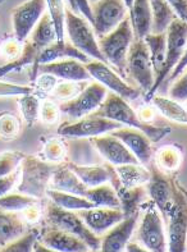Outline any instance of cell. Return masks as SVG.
<instances>
[{
  "label": "cell",
  "mask_w": 187,
  "mask_h": 252,
  "mask_svg": "<svg viewBox=\"0 0 187 252\" xmlns=\"http://www.w3.org/2000/svg\"><path fill=\"white\" fill-rule=\"evenodd\" d=\"M146 191L162 217L167 220L173 205V177H168L158 169L152 170Z\"/></svg>",
  "instance_id": "obj_15"
},
{
  "label": "cell",
  "mask_w": 187,
  "mask_h": 252,
  "mask_svg": "<svg viewBox=\"0 0 187 252\" xmlns=\"http://www.w3.org/2000/svg\"><path fill=\"white\" fill-rule=\"evenodd\" d=\"M38 241L48 247L50 251L61 252H86L89 251L90 247L79 237L64 232L58 228L45 225L40 229V238Z\"/></svg>",
  "instance_id": "obj_17"
},
{
  "label": "cell",
  "mask_w": 187,
  "mask_h": 252,
  "mask_svg": "<svg viewBox=\"0 0 187 252\" xmlns=\"http://www.w3.org/2000/svg\"><path fill=\"white\" fill-rule=\"evenodd\" d=\"M150 51L152 69L156 74L160 72L165 59V49H167V31L162 33H149L144 37Z\"/></svg>",
  "instance_id": "obj_34"
},
{
  "label": "cell",
  "mask_w": 187,
  "mask_h": 252,
  "mask_svg": "<svg viewBox=\"0 0 187 252\" xmlns=\"http://www.w3.org/2000/svg\"><path fill=\"white\" fill-rule=\"evenodd\" d=\"M143 208L145 209V215L143 218V221L140 224L139 230H137V240L143 243L146 250L152 252H163L165 251V233L164 227H163L162 214L156 209L154 202H148L143 204Z\"/></svg>",
  "instance_id": "obj_10"
},
{
  "label": "cell",
  "mask_w": 187,
  "mask_h": 252,
  "mask_svg": "<svg viewBox=\"0 0 187 252\" xmlns=\"http://www.w3.org/2000/svg\"><path fill=\"white\" fill-rule=\"evenodd\" d=\"M19 129H21V123L16 115L8 112L0 113V138L1 140H14L18 136Z\"/></svg>",
  "instance_id": "obj_42"
},
{
  "label": "cell",
  "mask_w": 187,
  "mask_h": 252,
  "mask_svg": "<svg viewBox=\"0 0 187 252\" xmlns=\"http://www.w3.org/2000/svg\"><path fill=\"white\" fill-rule=\"evenodd\" d=\"M92 114L112 119L118 123H122L123 126L126 125L128 127L137 128L144 132L151 140V142H159L165 136H168L172 131L169 126H165V127L152 126L144 122L143 119H140L139 115L130 106L128 101L114 93L107 94V97L102 105L99 106Z\"/></svg>",
  "instance_id": "obj_1"
},
{
  "label": "cell",
  "mask_w": 187,
  "mask_h": 252,
  "mask_svg": "<svg viewBox=\"0 0 187 252\" xmlns=\"http://www.w3.org/2000/svg\"><path fill=\"white\" fill-rule=\"evenodd\" d=\"M21 51H22V45L18 40H9L6 41L3 46V53L9 58V61L13 59H17V58L21 55Z\"/></svg>",
  "instance_id": "obj_50"
},
{
  "label": "cell",
  "mask_w": 187,
  "mask_h": 252,
  "mask_svg": "<svg viewBox=\"0 0 187 252\" xmlns=\"http://www.w3.org/2000/svg\"><path fill=\"white\" fill-rule=\"evenodd\" d=\"M150 8L152 13V33H162L168 30L175 19H177V14L167 0H149Z\"/></svg>",
  "instance_id": "obj_29"
},
{
  "label": "cell",
  "mask_w": 187,
  "mask_h": 252,
  "mask_svg": "<svg viewBox=\"0 0 187 252\" xmlns=\"http://www.w3.org/2000/svg\"><path fill=\"white\" fill-rule=\"evenodd\" d=\"M122 127H123L122 123L95 114H90L81 118L79 121L73 122V123L61 125L58 128V134L71 138L96 137V136L115 131Z\"/></svg>",
  "instance_id": "obj_12"
},
{
  "label": "cell",
  "mask_w": 187,
  "mask_h": 252,
  "mask_svg": "<svg viewBox=\"0 0 187 252\" xmlns=\"http://www.w3.org/2000/svg\"><path fill=\"white\" fill-rule=\"evenodd\" d=\"M168 221V249L171 252L187 250V191L173 177V205L167 218Z\"/></svg>",
  "instance_id": "obj_6"
},
{
  "label": "cell",
  "mask_w": 187,
  "mask_h": 252,
  "mask_svg": "<svg viewBox=\"0 0 187 252\" xmlns=\"http://www.w3.org/2000/svg\"><path fill=\"white\" fill-rule=\"evenodd\" d=\"M139 215H133L122 219L119 223L113 225L108 233L102 240L100 250L104 252H119L126 249L127 243L130 242L133 230L136 227Z\"/></svg>",
  "instance_id": "obj_22"
},
{
  "label": "cell",
  "mask_w": 187,
  "mask_h": 252,
  "mask_svg": "<svg viewBox=\"0 0 187 252\" xmlns=\"http://www.w3.org/2000/svg\"><path fill=\"white\" fill-rule=\"evenodd\" d=\"M19 178H21V165L14 172L4 177H0V197L9 193L10 189L19 182Z\"/></svg>",
  "instance_id": "obj_47"
},
{
  "label": "cell",
  "mask_w": 187,
  "mask_h": 252,
  "mask_svg": "<svg viewBox=\"0 0 187 252\" xmlns=\"http://www.w3.org/2000/svg\"><path fill=\"white\" fill-rule=\"evenodd\" d=\"M40 238V229L36 227L30 228L23 236L17 238L16 241L10 242L1 251L4 252H31L35 249L36 242Z\"/></svg>",
  "instance_id": "obj_39"
},
{
  "label": "cell",
  "mask_w": 187,
  "mask_h": 252,
  "mask_svg": "<svg viewBox=\"0 0 187 252\" xmlns=\"http://www.w3.org/2000/svg\"><path fill=\"white\" fill-rule=\"evenodd\" d=\"M40 201H41V200H40ZM40 201L30 205L29 208H26L25 210L22 211L26 221H27L30 225H35V224H37L38 221L41 220L44 210H42V208L40 206Z\"/></svg>",
  "instance_id": "obj_49"
},
{
  "label": "cell",
  "mask_w": 187,
  "mask_h": 252,
  "mask_svg": "<svg viewBox=\"0 0 187 252\" xmlns=\"http://www.w3.org/2000/svg\"><path fill=\"white\" fill-rule=\"evenodd\" d=\"M45 224L58 228L64 232L79 237L87 243L91 251H98L102 247V238L90 229L78 213L67 210L55 205L54 202H46L44 210Z\"/></svg>",
  "instance_id": "obj_3"
},
{
  "label": "cell",
  "mask_w": 187,
  "mask_h": 252,
  "mask_svg": "<svg viewBox=\"0 0 187 252\" xmlns=\"http://www.w3.org/2000/svg\"><path fill=\"white\" fill-rule=\"evenodd\" d=\"M57 166V163H50L41 158L26 155L21 163V178L17 186L18 192L38 200H44Z\"/></svg>",
  "instance_id": "obj_2"
},
{
  "label": "cell",
  "mask_w": 187,
  "mask_h": 252,
  "mask_svg": "<svg viewBox=\"0 0 187 252\" xmlns=\"http://www.w3.org/2000/svg\"><path fill=\"white\" fill-rule=\"evenodd\" d=\"M123 1H124V4H126L127 8L130 9L131 5H132V3H133V0H123Z\"/></svg>",
  "instance_id": "obj_56"
},
{
  "label": "cell",
  "mask_w": 187,
  "mask_h": 252,
  "mask_svg": "<svg viewBox=\"0 0 187 252\" xmlns=\"http://www.w3.org/2000/svg\"><path fill=\"white\" fill-rule=\"evenodd\" d=\"M46 8V0H27L12 12L14 36L19 42H25L29 38L36 23L41 18Z\"/></svg>",
  "instance_id": "obj_13"
},
{
  "label": "cell",
  "mask_w": 187,
  "mask_h": 252,
  "mask_svg": "<svg viewBox=\"0 0 187 252\" xmlns=\"http://www.w3.org/2000/svg\"><path fill=\"white\" fill-rule=\"evenodd\" d=\"M50 186L53 189L68 192L83 197L87 192V187L83 185L82 181L70 169V166L63 163L58 164L57 169L51 177Z\"/></svg>",
  "instance_id": "obj_24"
},
{
  "label": "cell",
  "mask_w": 187,
  "mask_h": 252,
  "mask_svg": "<svg viewBox=\"0 0 187 252\" xmlns=\"http://www.w3.org/2000/svg\"><path fill=\"white\" fill-rule=\"evenodd\" d=\"M0 1H4V0H0Z\"/></svg>",
  "instance_id": "obj_59"
},
{
  "label": "cell",
  "mask_w": 187,
  "mask_h": 252,
  "mask_svg": "<svg viewBox=\"0 0 187 252\" xmlns=\"http://www.w3.org/2000/svg\"><path fill=\"white\" fill-rule=\"evenodd\" d=\"M40 201L38 198L25 193H6L0 197V209L8 211H23L30 205Z\"/></svg>",
  "instance_id": "obj_40"
},
{
  "label": "cell",
  "mask_w": 187,
  "mask_h": 252,
  "mask_svg": "<svg viewBox=\"0 0 187 252\" xmlns=\"http://www.w3.org/2000/svg\"><path fill=\"white\" fill-rule=\"evenodd\" d=\"M66 32L75 48L82 51L87 57L94 58L95 61L108 64L99 48L95 32L89 25V21L77 16L72 9H66Z\"/></svg>",
  "instance_id": "obj_7"
},
{
  "label": "cell",
  "mask_w": 187,
  "mask_h": 252,
  "mask_svg": "<svg viewBox=\"0 0 187 252\" xmlns=\"http://www.w3.org/2000/svg\"><path fill=\"white\" fill-rule=\"evenodd\" d=\"M76 8L78 13H81L83 18H86L90 23H92V10L89 0H75Z\"/></svg>",
  "instance_id": "obj_52"
},
{
  "label": "cell",
  "mask_w": 187,
  "mask_h": 252,
  "mask_svg": "<svg viewBox=\"0 0 187 252\" xmlns=\"http://www.w3.org/2000/svg\"><path fill=\"white\" fill-rule=\"evenodd\" d=\"M91 144L100 153L103 158L108 160L112 165H123V164L140 163L130 149L113 134H104L91 137ZM141 164V163H140Z\"/></svg>",
  "instance_id": "obj_16"
},
{
  "label": "cell",
  "mask_w": 187,
  "mask_h": 252,
  "mask_svg": "<svg viewBox=\"0 0 187 252\" xmlns=\"http://www.w3.org/2000/svg\"><path fill=\"white\" fill-rule=\"evenodd\" d=\"M68 4H70L71 9H72L73 12L78 13V10H77V8H76V4H75V0H68Z\"/></svg>",
  "instance_id": "obj_55"
},
{
  "label": "cell",
  "mask_w": 187,
  "mask_h": 252,
  "mask_svg": "<svg viewBox=\"0 0 187 252\" xmlns=\"http://www.w3.org/2000/svg\"><path fill=\"white\" fill-rule=\"evenodd\" d=\"M66 58H73L77 61L82 62V63H89L90 59L86 54H83L82 51H79L78 49L75 48L71 41H54L45 49L40 51V54L36 61V65L32 68L31 72V81L35 82L36 76H37V68L38 65L46 63H51V62L61 61V59H66Z\"/></svg>",
  "instance_id": "obj_19"
},
{
  "label": "cell",
  "mask_w": 187,
  "mask_h": 252,
  "mask_svg": "<svg viewBox=\"0 0 187 252\" xmlns=\"http://www.w3.org/2000/svg\"><path fill=\"white\" fill-rule=\"evenodd\" d=\"M128 10L135 38H144L149 35L152 27V13L149 0H133Z\"/></svg>",
  "instance_id": "obj_25"
},
{
  "label": "cell",
  "mask_w": 187,
  "mask_h": 252,
  "mask_svg": "<svg viewBox=\"0 0 187 252\" xmlns=\"http://www.w3.org/2000/svg\"><path fill=\"white\" fill-rule=\"evenodd\" d=\"M177 17L187 23V0H167Z\"/></svg>",
  "instance_id": "obj_51"
},
{
  "label": "cell",
  "mask_w": 187,
  "mask_h": 252,
  "mask_svg": "<svg viewBox=\"0 0 187 252\" xmlns=\"http://www.w3.org/2000/svg\"><path fill=\"white\" fill-rule=\"evenodd\" d=\"M30 40L40 51L54 41H57V32H55L54 23H53V19L48 12H45L41 18L38 19L35 29L32 30V32L30 33Z\"/></svg>",
  "instance_id": "obj_27"
},
{
  "label": "cell",
  "mask_w": 187,
  "mask_h": 252,
  "mask_svg": "<svg viewBox=\"0 0 187 252\" xmlns=\"http://www.w3.org/2000/svg\"><path fill=\"white\" fill-rule=\"evenodd\" d=\"M169 95L173 100L177 101H186L187 100V70L182 74L176 83L172 86Z\"/></svg>",
  "instance_id": "obj_46"
},
{
  "label": "cell",
  "mask_w": 187,
  "mask_h": 252,
  "mask_svg": "<svg viewBox=\"0 0 187 252\" xmlns=\"http://www.w3.org/2000/svg\"><path fill=\"white\" fill-rule=\"evenodd\" d=\"M124 250H127V251H130V252H133V251H139V252H143V251H145V249H141V247H139V245H137V243H127V246H126V249Z\"/></svg>",
  "instance_id": "obj_54"
},
{
  "label": "cell",
  "mask_w": 187,
  "mask_h": 252,
  "mask_svg": "<svg viewBox=\"0 0 187 252\" xmlns=\"http://www.w3.org/2000/svg\"><path fill=\"white\" fill-rule=\"evenodd\" d=\"M40 157L50 163H63L67 157V147L64 141L55 137H49L44 140V146H42Z\"/></svg>",
  "instance_id": "obj_36"
},
{
  "label": "cell",
  "mask_w": 187,
  "mask_h": 252,
  "mask_svg": "<svg viewBox=\"0 0 187 252\" xmlns=\"http://www.w3.org/2000/svg\"><path fill=\"white\" fill-rule=\"evenodd\" d=\"M34 93V87L21 86L14 83L0 81V97H10V96H22L26 94Z\"/></svg>",
  "instance_id": "obj_45"
},
{
  "label": "cell",
  "mask_w": 187,
  "mask_h": 252,
  "mask_svg": "<svg viewBox=\"0 0 187 252\" xmlns=\"http://www.w3.org/2000/svg\"><path fill=\"white\" fill-rule=\"evenodd\" d=\"M78 214L83 219L86 225L98 236L124 219V214L121 209L91 208L78 210Z\"/></svg>",
  "instance_id": "obj_21"
},
{
  "label": "cell",
  "mask_w": 187,
  "mask_h": 252,
  "mask_svg": "<svg viewBox=\"0 0 187 252\" xmlns=\"http://www.w3.org/2000/svg\"><path fill=\"white\" fill-rule=\"evenodd\" d=\"M89 1H90V3H91V4H95V3H98L99 0H89Z\"/></svg>",
  "instance_id": "obj_57"
},
{
  "label": "cell",
  "mask_w": 187,
  "mask_h": 252,
  "mask_svg": "<svg viewBox=\"0 0 187 252\" xmlns=\"http://www.w3.org/2000/svg\"><path fill=\"white\" fill-rule=\"evenodd\" d=\"M186 106H187V100H186Z\"/></svg>",
  "instance_id": "obj_58"
},
{
  "label": "cell",
  "mask_w": 187,
  "mask_h": 252,
  "mask_svg": "<svg viewBox=\"0 0 187 252\" xmlns=\"http://www.w3.org/2000/svg\"><path fill=\"white\" fill-rule=\"evenodd\" d=\"M187 45V23L180 18L175 19L169 25L167 30V49H165V59L163 67L155 76L154 85L148 94H145V100L148 102L151 101L152 96H155L158 89L162 86V83L173 72L175 67L181 61Z\"/></svg>",
  "instance_id": "obj_4"
},
{
  "label": "cell",
  "mask_w": 187,
  "mask_h": 252,
  "mask_svg": "<svg viewBox=\"0 0 187 252\" xmlns=\"http://www.w3.org/2000/svg\"><path fill=\"white\" fill-rule=\"evenodd\" d=\"M112 134L123 142L131 153L136 157L140 163L146 165L150 163L152 158L151 140L137 128L122 127L119 129L112 131Z\"/></svg>",
  "instance_id": "obj_18"
},
{
  "label": "cell",
  "mask_w": 187,
  "mask_h": 252,
  "mask_svg": "<svg viewBox=\"0 0 187 252\" xmlns=\"http://www.w3.org/2000/svg\"><path fill=\"white\" fill-rule=\"evenodd\" d=\"M133 30L131 26L130 17L126 18L108 35L99 38V48L107 62L114 65L122 74H124L127 63V54L133 41Z\"/></svg>",
  "instance_id": "obj_5"
},
{
  "label": "cell",
  "mask_w": 187,
  "mask_h": 252,
  "mask_svg": "<svg viewBox=\"0 0 187 252\" xmlns=\"http://www.w3.org/2000/svg\"><path fill=\"white\" fill-rule=\"evenodd\" d=\"M26 155L21 151H4L0 153V177H4L21 165Z\"/></svg>",
  "instance_id": "obj_43"
},
{
  "label": "cell",
  "mask_w": 187,
  "mask_h": 252,
  "mask_svg": "<svg viewBox=\"0 0 187 252\" xmlns=\"http://www.w3.org/2000/svg\"><path fill=\"white\" fill-rule=\"evenodd\" d=\"M156 168L164 174H173L182 163V150L177 145H168L158 150L155 155Z\"/></svg>",
  "instance_id": "obj_33"
},
{
  "label": "cell",
  "mask_w": 187,
  "mask_h": 252,
  "mask_svg": "<svg viewBox=\"0 0 187 252\" xmlns=\"http://www.w3.org/2000/svg\"><path fill=\"white\" fill-rule=\"evenodd\" d=\"M61 108L59 104L54 101V100H45L40 105V114L38 118L41 119L42 123L45 125H54L59 121L61 117Z\"/></svg>",
  "instance_id": "obj_44"
},
{
  "label": "cell",
  "mask_w": 187,
  "mask_h": 252,
  "mask_svg": "<svg viewBox=\"0 0 187 252\" xmlns=\"http://www.w3.org/2000/svg\"><path fill=\"white\" fill-rule=\"evenodd\" d=\"M18 104L23 119L29 127H32L38 119V114H40V105L41 104H40L38 96L34 93L26 94V95L21 96Z\"/></svg>",
  "instance_id": "obj_37"
},
{
  "label": "cell",
  "mask_w": 187,
  "mask_h": 252,
  "mask_svg": "<svg viewBox=\"0 0 187 252\" xmlns=\"http://www.w3.org/2000/svg\"><path fill=\"white\" fill-rule=\"evenodd\" d=\"M38 54H40V50L32 44L30 38H27L25 41V45H23L22 51H21V55L17 59L9 61L8 63L0 67V77H5L8 73L21 70L22 68L27 67V65H32V68H34L36 65Z\"/></svg>",
  "instance_id": "obj_30"
},
{
  "label": "cell",
  "mask_w": 187,
  "mask_h": 252,
  "mask_svg": "<svg viewBox=\"0 0 187 252\" xmlns=\"http://www.w3.org/2000/svg\"><path fill=\"white\" fill-rule=\"evenodd\" d=\"M126 69L140 89L148 94L154 85L155 73L152 69L150 51L144 38H135L127 54Z\"/></svg>",
  "instance_id": "obj_8"
},
{
  "label": "cell",
  "mask_w": 187,
  "mask_h": 252,
  "mask_svg": "<svg viewBox=\"0 0 187 252\" xmlns=\"http://www.w3.org/2000/svg\"><path fill=\"white\" fill-rule=\"evenodd\" d=\"M48 13L50 14L57 32L58 41H63L66 33V6L63 0H46Z\"/></svg>",
  "instance_id": "obj_38"
},
{
  "label": "cell",
  "mask_w": 187,
  "mask_h": 252,
  "mask_svg": "<svg viewBox=\"0 0 187 252\" xmlns=\"http://www.w3.org/2000/svg\"><path fill=\"white\" fill-rule=\"evenodd\" d=\"M85 197L95 205V208L121 209V202L117 196V192L112 185L103 183L96 187L87 189Z\"/></svg>",
  "instance_id": "obj_31"
},
{
  "label": "cell",
  "mask_w": 187,
  "mask_h": 252,
  "mask_svg": "<svg viewBox=\"0 0 187 252\" xmlns=\"http://www.w3.org/2000/svg\"><path fill=\"white\" fill-rule=\"evenodd\" d=\"M85 67L86 69L89 70V73L91 74L92 80H96L98 82H100L103 86L112 90V93L117 94L121 97L126 99L127 101L128 100H136L140 94H141L139 89H135L127 82H124L121 77L108 67V64L94 61L85 63Z\"/></svg>",
  "instance_id": "obj_14"
},
{
  "label": "cell",
  "mask_w": 187,
  "mask_h": 252,
  "mask_svg": "<svg viewBox=\"0 0 187 252\" xmlns=\"http://www.w3.org/2000/svg\"><path fill=\"white\" fill-rule=\"evenodd\" d=\"M118 178L121 181L122 186L131 189L137 186H144L149 182L151 172L148 170L143 164H123V165L114 166Z\"/></svg>",
  "instance_id": "obj_26"
},
{
  "label": "cell",
  "mask_w": 187,
  "mask_h": 252,
  "mask_svg": "<svg viewBox=\"0 0 187 252\" xmlns=\"http://www.w3.org/2000/svg\"><path fill=\"white\" fill-rule=\"evenodd\" d=\"M92 27L96 37H103L126 18L127 10L123 0H99L92 4Z\"/></svg>",
  "instance_id": "obj_11"
},
{
  "label": "cell",
  "mask_w": 187,
  "mask_h": 252,
  "mask_svg": "<svg viewBox=\"0 0 187 252\" xmlns=\"http://www.w3.org/2000/svg\"><path fill=\"white\" fill-rule=\"evenodd\" d=\"M37 72L49 73L66 81H91L92 77L86 69L85 63H81L73 58H66L59 62L41 64L38 65Z\"/></svg>",
  "instance_id": "obj_20"
},
{
  "label": "cell",
  "mask_w": 187,
  "mask_h": 252,
  "mask_svg": "<svg viewBox=\"0 0 187 252\" xmlns=\"http://www.w3.org/2000/svg\"><path fill=\"white\" fill-rule=\"evenodd\" d=\"M46 196L50 198L51 202H54L55 205L61 206V208L67 209V210H85V209L95 208V205L89 201L87 198L83 196L73 195V193H68V192L58 191V189H48L46 191Z\"/></svg>",
  "instance_id": "obj_32"
},
{
  "label": "cell",
  "mask_w": 187,
  "mask_h": 252,
  "mask_svg": "<svg viewBox=\"0 0 187 252\" xmlns=\"http://www.w3.org/2000/svg\"><path fill=\"white\" fill-rule=\"evenodd\" d=\"M67 165L70 166V169L82 181L83 185L87 189H91V187H96V186L109 182V179H111V174H109L107 165L86 166L77 165V164L73 163H67Z\"/></svg>",
  "instance_id": "obj_28"
},
{
  "label": "cell",
  "mask_w": 187,
  "mask_h": 252,
  "mask_svg": "<svg viewBox=\"0 0 187 252\" xmlns=\"http://www.w3.org/2000/svg\"><path fill=\"white\" fill-rule=\"evenodd\" d=\"M89 83L87 81H68V82H59L55 85L54 90L51 91L53 99L68 101V100L76 97Z\"/></svg>",
  "instance_id": "obj_41"
},
{
  "label": "cell",
  "mask_w": 187,
  "mask_h": 252,
  "mask_svg": "<svg viewBox=\"0 0 187 252\" xmlns=\"http://www.w3.org/2000/svg\"><path fill=\"white\" fill-rule=\"evenodd\" d=\"M186 67H187V45H186V49H185L184 55H182V58H181V61L178 62V64L175 67V69H173V72L171 73V76L168 77V80L173 81L175 78H177V77L181 76L182 72L186 69Z\"/></svg>",
  "instance_id": "obj_53"
},
{
  "label": "cell",
  "mask_w": 187,
  "mask_h": 252,
  "mask_svg": "<svg viewBox=\"0 0 187 252\" xmlns=\"http://www.w3.org/2000/svg\"><path fill=\"white\" fill-rule=\"evenodd\" d=\"M29 229L30 224L19 211L0 209V250L23 236Z\"/></svg>",
  "instance_id": "obj_23"
},
{
  "label": "cell",
  "mask_w": 187,
  "mask_h": 252,
  "mask_svg": "<svg viewBox=\"0 0 187 252\" xmlns=\"http://www.w3.org/2000/svg\"><path fill=\"white\" fill-rule=\"evenodd\" d=\"M107 87L100 82L89 83L85 89L73 99L59 104L61 112L72 119H81L92 114L107 97Z\"/></svg>",
  "instance_id": "obj_9"
},
{
  "label": "cell",
  "mask_w": 187,
  "mask_h": 252,
  "mask_svg": "<svg viewBox=\"0 0 187 252\" xmlns=\"http://www.w3.org/2000/svg\"><path fill=\"white\" fill-rule=\"evenodd\" d=\"M36 89L38 90V93H44L45 95L51 94V91L54 90L55 85L58 83L57 77L49 73H41V76L36 78Z\"/></svg>",
  "instance_id": "obj_48"
},
{
  "label": "cell",
  "mask_w": 187,
  "mask_h": 252,
  "mask_svg": "<svg viewBox=\"0 0 187 252\" xmlns=\"http://www.w3.org/2000/svg\"><path fill=\"white\" fill-rule=\"evenodd\" d=\"M154 106H156L159 112L171 121L178 122L182 125H187V112L177 102V100L167 99L163 96H152L151 99Z\"/></svg>",
  "instance_id": "obj_35"
}]
</instances>
